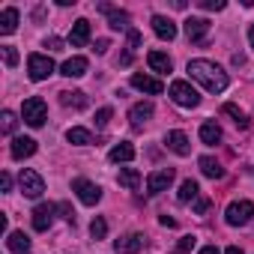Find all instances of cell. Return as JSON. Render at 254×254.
I'll return each instance as SVG.
<instances>
[{
  "mask_svg": "<svg viewBox=\"0 0 254 254\" xmlns=\"http://www.w3.org/2000/svg\"><path fill=\"white\" fill-rule=\"evenodd\" d=\"M105 233H108V221H105V218H93L90 236H93V239H105Z\"/></svg>",
  "mask_w": 254,
  "mask_h": 254,
  "instance_id": "cell-31",
  "label": "cell"
},
{
  "mask_svg": "<svg viewBox=\"0 0 254 254\" xmlns=\"http://www.w3.org/2000/svg\"><path fill=\"white\" fill-rule=\"evenodd\" d=\"M18 186H21L24 197H42V191H45V180L36 171H30V168H24L18 174Z\"/></svg>",
  "mask_w": 254,
  "mask_h": 254,
  "instance_id": "cell-7",
  "label": "cell"
},
{
  "mask_svg": "<svg viewBox=\"0 0 254 254\" xmlns=\"http://www.w3.org/2000/svg\"><path fill=\"white\" fill-rule=\"evenodd\" d=\"M96 51H99V54L108 51V39H99V42H96Z\"/></svg>",
  "mask_w": 254,
  "mask_h": 254,
  "instance_id": "cell-43",
  "label": "cell"
},
{
  "mask_svg": "<svg viewBox=\"0 0 254 254\" xmlns=\"http://www.w3.org/2000/svg\"><path fill=\"white\" fill-rule=\"evenodd\" d=\"M108 159L117 162V165H120V162H132V159H135V147H132V144H126V141H120L117 147H111Z\"/></svg>",
  "mask_w": 254,
  "mask_h": 254,
  "instance_id": "cell-23",
  "label": "cell"
},
{
  "mask_svg": "<svg viewBox=\"0 0 254 254\" xmlns=\"http://www.w3.org/2000/svg\"><path fill=\"white\" fill-rule=\"evenodd\" d=\"M15 27H18V9L9 6V9L0 12V33L9 36V33H15Z\"/></svg>",
  "mask_w": 254,
  "mask_h": 254,
  "instance_id": "cell-22",
  "label": "cell"
},
{
  "mask_svg": "<svg viewBox=\"0 0 254 254\" xmlns=\"http://www.w3.org/2000/svg\"><path fill=\"white\" fill-rule=\"evenodd\" d=\"M168 96L180 105V108H194L197 102H200V96H197V90L189 84V81H174L171 87H168Z\"/></svg>",
  "mask_w": 254,
  "mask_h": 254,
  "instance_id": "cell-3",
  "label": "cell"
},
{
  "mask_svg": "<svg viewBox=\"0 0 254 254\" xmlns=\"http://www.w3.org/2000/svg\"><path fill=\"white\" fill-rule=\"evenodd\" d=\"M117 183H120L123 189H129V191H135V189L141 186V174H138L135 168H123V171H120V177H117Z\"/></svg>",
  "mask_w": 254,
  "mask_h": 254,
  "instance_id": "cell-24",
  "label": "cell"
},
{
  "mask_svg": "<svg viewBox=\"0 0 254 254\" xmlns=\"http://www.w3.org/2000/svg\"><path fill=\"white\" fill-rule=\"evenodd\" d=\"M189 75L197 84H203V90H209V93H224L227 90V72L221 66L209 63V60H191L189 63Z\"/></svg>",
  "mask_w": 254,
  "mask_h": 254,
  "instance_id": "cell-1",
  "label": "cell"
},
{
  "mask_svg": "<svg viewBox=\"0 0 254 254\" xmlns=\"http://www.w3.org/2000/svg\"><path fill=\"white\" fill-rule=\"evenodd\" d=\"M0 120H3V132L12 135V132H15V123H18L15 114H12V111H3V114H0Z\"/></svg>",
  "mask_w": 254,
  "mask_h": 254,
  "instance_id": "cell-32",
  "label": "cell"
},
{
  "mask_svg": "<svg viewBox=\"0 0 254 254\" xmlns=\"http://www.w3.org/2000/svg\"><path fill=\"white\" fill-rule=\"evenodd\" d=\"M72 191H75V194H78V200H81V203H87V206H96V203L102 200V189H99L96 183L84 180V177L72 180Z\"/></svg>",
  "mask_w": 254,
  "mask_h": 254,
  "instance_id": "cell-5",
  "label": "cell"
},
{
  "mask_svg": "<svg viewBox=\"0 0 254 254\" xmlns=\"http://www.w3.org/2000/svg\"><path fill=\"white\" fill-rule=\"evenodd\" d=\"M221 111H224L227 117H233V123L239 126V129H248V126H251V123H248V117H245V111H239L236 105H230V102H227V105H224Z\"/></svg>",
  "mask_w": 254,
  "mask_h": 254,
  "instance_id": "cell-29",
  "label": "cell"
},
{
  "mask_svg": "<svg viewBox=\"0 0 254 254\" xmlns=\"http://www.w3.org/2000/svg\"><path fill=\"white\" fill-rule=\"evenodd\" d=\"M0 189H3V191H9V189H12V177H9V174L0 177Z\"/></svg>",
  "mask_w": 254,
  "mask_h": 254,
  "instance_id": "cell-40",
  "label": "cell"
},
{
  "mask_svg": "<svg viewBox=\"0 0 254 254\" xmlns=\"http://www.w3.org/2000/svg\"><path fill=\"white\" fill-rule=\"evenodd\" d=\"M108 24H111L114 30H129V12H123V9H114V12L108 15Z\"/></svg>",
  "mask_w": 254,
  "mask_h": 254,
  "instance_id": "cell-30",
  "label": "cell"
},
{
  "mask_svg": "<svg viewBox=\"0 0 254 254\" xmlns=\"http://www.w3.org/2000/svg\"><path fill=\"white\" fill-rule=\"evenodd\" d=\"M177 197H180V203H189V200H197V197H200V186H197L194 180H186V183L180 186V194H177Z\"/></svg>",
  "mask_w": 254,
  "mask_h": 254,
  "instance_id": "cell-27",
  "label": "cell"
},
{
  "mask_svg": "<svg viewBox=\"0 0 254 254\" xmlns=\"http://www.w3.org/2000/svg\"><path fill=\"white\" fill-rule=\"evenodd\" d=\"M159 221H162V224H165V227H174V224H177V221H174V218H171V215H162V218H159Z\"/></svg>",
  "mask_w": 254,
  "mask_h": 254,
  "instance_id": "cell-44",
  "label": "cell"
},
{
  "mask_svg": "<svg viewBox=\"0 0 254 254\" xmlns=\"http://www.w3.org/2000/svg\"><path fill=\"white\" fill-rule=\"evenodd\" d=\"M45 45H48V48H51V51H60V45H63V42H60V39H48V42H45Z\"/></svg>",
  "mask_w": 254,
  "mask_h": 254,
  "instance_id": "cell-41",
  "label": "cell"
},
{
  "mask_svg": "<svg viewBox=\"0 0 254 254\" xmlns=\"http://www.w3.org/2000/svg\"><path fill=\"white\" fill-rule=\"evenodd\" d=\"M171 183H174V168L153 171V174L147 177V191H150V194H159V191H165Z\"/></svg>",
  "mask_w": 254,
  "mask_h": 254,
  "instance_id": "cell-9",
  "label": "cell"
},
{
  "mask_svg": "<svg viewBox=\"0 0 254 254\" xmlns=\"http://www.w3.org/2000/svg\"><path fill=\"white\" fill-rule=\"evenodd\" d=\"M147 63H150V69L159 72V75H168V72H171V57H168L165 51H150V54H147Z\"/></svg>",
  "mask_w": 254,
  "mask_h": 254,
  "instance_id": "cell-20",
  "label": "cell"
},
{
  "mask_svg": "<svg viewBox=\"0 0 254 254\" xmlns=\"http://www.w3.org/2000/svg\"><path fill=\"white\" fill-rule=\"evenodd\" d=\"M209 33V21L206 18H186V36L191 42H203Z\"/></svg>",
  "mask_w": 254,
  "mask_h": 254,
  "instance_id": "cell-13",
  "label": "cell"
},
{
  "mask_svg": "<svg viewBox=\"0 0 254 254\" xmlns=\"http://www.w3.org/2000/svg\"><path fill=\"white\" fill-rule=\"evenodd\" d=\"M135 48H141V33H138L135 27H129V54H132Z\"/></svg>",
  "mask_w": 254,
  "mask_h": 254,
  "instance_id": "cell-37",
  "label": "cell"
},
{
  "mask_svg": "<svg viewBox=\"0 0 254 254\" xmlns=\"http://www.w3.org/2000/svg\"><path fill=\"white\" fill-rule=\"evenodd\" d=\"M66 141L69 144H78V147H87V144H93V135L87 129H81V126H75V129L66 132Z\"/></svg>",
  "mask_w": 254,
  "mask_h": 254,
  "instance_id": "cell-28",
  "label": "cell"
},
{
  "mask_svg": "<svg viewBox=\"0 0 254 254\" xmlns=\"http://www.w3.org/2000/svg\"><path fill=\"white\" fill-rule=\"evenodd\" d=\"M57 212H63V218H66V221H75V212H72V206H69V203H57Z\"/></svg>",
  "mask_w": 254,
  "mask_h": 254,
  "instance_id": "cell-39",
  "label": "cell"
},
{
  "mask_svg": "<svg viewBox=\"0 0 254 254\" xmlns=\"http://www.w3.org/2000/svg\"><path fill=\"white\" fill-rule=\"evenodd\" d=\"M111 117H114V111H111L108 105H105V108H99V111H96V126H99V129H105Z\"/></svg>",
  "mask_w": 254,
  "mask_h": 254,
  "instance_id": "cell-33",
  "label": "cell"
},
{
  "mask_svg": "<svg viewBox=\"0 0 254 254\" xmlns=\"http://www.w3.org/2000/svg\"><path fill=\"white\" fill-rule=\"evenodd\" d=\"M197 254H221V251H218V248H215V245H206V248H200V251H197Z\"/></svg>",
  "mask_w": 254,
  "mask_h": 254,
  "instance_id": "cell-42",
  "label": "cell"
},
{
  "mask_svg": "<svg viewBox=\"0 0 254 254\" xmlns=\"http://www.w3.org/2000/svg\"><path fill=\"white\" fill-rule=\"evenodd\" d=\"M144 245H147L144 233H126V236L114 239V251H117V254H138Z\"/></svg>",
  "mask_w": 254,
  "mask_h": 254,
  "instance_id": "cell-8",
  "label": "cell"
},
{
  "mask_svg": "<svg viewBox=\"0 0 254 254\" xmlns=\"http://www.w3.org/2000/svg\"><path fill=\"white\" fill-rule=\"evenodd\" d=\"M27 72L33 81H45L48 75H54V60L48 54H30L27 57Z\"/></svg>",
  "mask_w": 254,
  "mask_h": 254,
  "instance_id": "cell-6",
  "label": "cell"
},
{
  "mask_svg": "<svg viewBox=\"0 0 254 254\" xmlns=\"http://www.w3.org/2000/svg\"><path fill=\"white\" fill-rule=\"evenodd\" d=\"M9 153H12V159H30L33 153H36V141L33 138H15L12 141V147H9Z\"/></svg>",
  "mask_w": 254,
  "mask_h": 254,
  "instance_id": "cell-17",
  "label": "cell"
},
{
  "mask_svg": "<svg viewBox=\"0 0 254 254\" xmlns=\"http://www.w3.org/2000/svg\"><path fill=\"white\" fill-rule=\"evenodd\" d=\"M197 168H200V174L209 177V180H221V177H224V168H221L212 156H200V159H197Z\"/></svg>",
  "mask_w": 254,
  "mask_h": 254,
  "instance_id": "cell-19",
  "label": "cell"
},
{
  "mask_svg": "<svg viewBox=\"0 0 254 254\" xmlns=\"http://www.w3.org/2000/svg\"><path fill=\"white\" fill-rule=\"evenodd\" d=\"M54 212H57V203H39L33 209V230H48L54 224Z\"/></svg>",
  "mask_w": 254,
  "mask_h": 254,
  "instance_id": "cell-10",
  "label": "cell"
},
{
  "mask_svg": "<svg viewBox=\"0 0 254 254\" xmlns=\"http://www.w3.org/2000/svg\"><path fill=\"white\" fill-rule=\"evenodd\" d=\"M3 60H6V66L12 69V66H18V51L12 48V45H3Z\"/></svg>",
  "mask_w": 254,
  "mask_h": 254,
  "instance_id": "cell-34",
  "label": "cell"
},
{
  "mask_svg": "<svg viewBox=\"0 0 254 254\" xmlns=\"http://www.w3.org/2000/svg\"><path fill=\"white\" fill-rule=\"evenodd\" d=\"M206 209H209V197H197V200H194V212H197V215H203Z\"/></svg>",
  "mask_w": 254,
  "mask_h": 254,
  "instance_id": "cell-38",
  "label": "cell"
},
{
  "mask_svg": "<svg viewBox=\"0 0 254 254\" xmlns=\"http://www.w3.org/2000/svg\"><path fill=\"white\" fill-rule=\"evenodd\" d=\"M153 117V102H138L132 105L129 111V123H132V129H144V123Z\"/></svg>",
  "mask_w": 254,
  "mask_h": 254,
  "instance_id": "cell-12",
  "label": "cell"
},
{
  "mask_svg": "<svg viewBox=\"0 0 254 254\" xmlns=\"http://www.w3.org/2000/svg\"><path fill=\"white\" fill-rule=\"evenodd\" d=\"M21 117H24L27 126L39 129V126L45 123V117H48V105H45V99H39V96L24 99V105H21Z\"/></svg>",
  "mask_w": 254,
  "mask_h": 254,
  "instance_id": "cell-2",
  "label": "cell"
},
{
  "mask_svg": "<svg viewBox=\"0 0 254 254\" xmlns=\"http://www.w3.org/2000/svg\"><path fill=\"white\" fill-rule=\"evenodd\" d=\"M251 215H254V203L251 200H233L227 206V212H224V221L230 227H242V224L251 221Z\"/></svg>",
  "mask_w": 254,
  "mask_h": 254,
  "instance_id": "cell-4",
  "label": "cell"
},
{
  "mask_svg": "<svg viewBox=\"0 0 254 254\" xmlns=\"http://www.w3.org/2000/svg\"><path fill=\"white\" fill-rule=\"evenodd\" d=\"M165 144L177 153V156H189L191 153V144H189V135L186 132H180V129H174V132H168V138H165Z\"/></svg>",
  "mask_w": 254,
  "mask_h": 254,
  "instance_id": "cell-15",
  "label": "cell"
},
{
  "mask_svg": "<svg viewBox=\"0 0 254 254\" xmlns=\"http://www.w3.org/2000/svg\"><path fill=\"white\" fill-rule=\"evenodd\" d=\"M194 242H197L194 236H183V239L177 242V254H189V251L194 248Z\"/></svg>",
  "mask_w": 254,
  "mask_h": 254,
  "instance_id": "cell-35",
  "label": "cell"
},
{
  "mask_svg": "<svg viewBox=\"0 0 254 254\" xmlns=\"http://www.w3.org/2000/svg\"><path fill=\"white\" fill-rule=\"evenodd\" d=\"M132 87L141 93H150V96H159L165 90V84L159 78H150V75H132Z\"/></svg>",
  "mask_w": 254,
  "mask_h": 254,
  "instance_id": "cell-14",
  "label": "cell"
},
{
  "mask_svg": "<svg viewBox=\"0 0 254 254\" xmlns=\"http://www.w3.org/2000/svg\"><path fill=\"white\" fill-rule=\"evenodd\" d=\"M200 141H203L206 147H215V144L221 141V129H218L215 123H203V126H200Z\"/></svg>",
  "mask_w": 254,
  "mask_h": 254,
  "instance_id": "cell-25",
  "label": "cell"
},
{
  "mask_svg": "<svg viewBox=\"0 0 254 254\" xmlns=\"http://www.w3.org/2000/svg\"><path fill=\"white\" fill-rule=\"evenodd\" d=\"M248 45H251V48H254V24H251V27H248Z\"/></svg>",
  "mask_w": 254,
  "mask_h": 254,
  "instance_id": "cell-45",
  "label": "cell"
},
{
  "mask_svg": "<svg viewBox=\"0 0 254 254\" xmlns=\"http://www.w3.org/2000/svg\"><path fill=\"white\" fill-rule=\"evenodd\" d=\"M224 254H242V248H236V245H230V248H227Z\"/></svg>",
  "mask_w": 254,
  "mask_h": 254,
  "instance_id": "cell-46",
  "label": "cell"
},
{
  "mask_svg": "<svg viewBox=\"0 0 254 254\" xmlns=\"http://www.w3.org/2000/svg\"><path fill=\"white\" fill-rule=\"evenodd\" d=\"M69 42H72L75 48H84V45L90 42V21H87V18H78V21L72 24V36H69Z\"/></svg>",
  "mask_w": 254,
  "mask_h": 254,
  "instance_id": "cell-16",
  "label": "cell"
},
{
  "mask_svg": "<svg viewBox=\"0 0 254 254\" xmlns=\"http://www.w3.org/2000/svg\"><path fill=\"white\" fill-rule=\"evenodd\" d=\"M200 9H215V12H221L224 9V0H200Z\"/></svg>",
  "mask_w": 254,
  "mask_h": 254,
  "instance_id": "cell-36",
  "label": "cell"
},
{
  "mask_svg": "<svg viewBox=\"0 0 254 254\" xmlns=\"http://www.w3.org/2000/svg\"><path fill=\"white\" fill-rule=\"evenodd\" d=\"M60 102H63L66 108H87V105H90L87 93H81V90H75V93H60Z\"/></svg>",
  "mask_w": 254,
  "mask_h": 254,
  "instance_id": "cell-26",
  "label": "cell"
},
{
  "mask_svg": "<svg viewBox=\"0 0 254 254\" xmlns=\"http://www.w3.org/2000/svg\"><path fill=\"white\" fill-rule=\"evenodd\" d=\"M153 33H156L159 39L171 42V39H177V24H174L168 15H153Z\"/></svg>",
  "mask_w": 254,
  "mask_h": 254,
  "instance_id": "cell-11",
  "label": "cell"
},
{
  "mask_svg": "<svg viewBox=\"0 0 254 254\" xmlns=\"http://www.w3.org/2000/svg\"><path fill=\"white\" fill-rule=\"evenodd\" d=\"M6 248L15 251V254H27V248H30V236H27L24 230H12L9 239H6Z\"/></svg>",
  "mask_w": 254,
  "mask_h": 254,
  "instance_id": "cell-21",
  "label": "cell"
},
{
  "mask_svg": "<svg viewBox=\"0 0 254 254\" xmlns=\"http://www.w3.org/2000/svg\"><path fill=\"white\" fill-rule=\"evenodd\" d=\"M84 72H87V57H69L60 66V75H66V78H81Z\"/></svg>",
  "mask_w": 254,
  "mask_h": 254,
  "instance_id": "cell-18",
  "label": "cell"
}]
</instances>
